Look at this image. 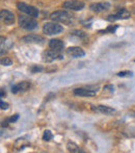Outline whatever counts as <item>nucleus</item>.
I'll use <instances>...</instances> for the list:
<instances>
[{"label":"nucleus","mask_w":135,"mask_h":153,"mask_svg":"<svg viewBox=\"0 0 135 153\" xmlns=\"http://www.w3.org/2000/svg\"><path fill=\"white\" fill-rule=\"evenodd\" d=\"M50 18L54 22L63 23L67 25H71L74 22V16L67 10H56V12L51 14Z\"/></svg>","instance_id":"1"},{"label":"nucleus","mask_w":135,"mask_h":153,"mask_svg":"<svg viewBox=\"0 0 135 153\" xmlns=\"http://www.w3.org/2000/svg\"><path fill=\"white\" fill-rule=\"evenodd\" d=\"M19 25H20L22 28L26 29V30H34L35 28H38V22L34 19V17H31L29 15L26 16H23L21 15L18 19Z\"/></svg>","instance_id":"2"},{"label":"nucleus","mask_w":135,"mask_h":153,"mask_svg":"<svg viewBox=\"0 0 135 153\" xmlns=\"http://www.w3.org/2000/svg\"><path fill=\"white\" fill-rule=\"evenodd\" d=\"M63 28L61 25L57 24L56 22H47L43 26V32L47 36H54V34H58L63 32Z\"/></svg>","instance_id":"3"},{"label":"nucleus","mask_w":135,"mask_h":153,"mask_svg":"<svg viewBox=\"0 0 135 153\" xmlns=\"http://www.w3.org/2000/svg\"><path fill=\"white\" fill-rule=\"evenodd\" d=\"M17 7H18L19 10H21V12L25 13L26 15H29L31 17H34V18H38V15H40V12H38V8L32 5L24 3V2H18L17 3Z\"/></svg>","instance_id":"4"},{"label":"nucleus","mask_w":135,"mask_h":153,"mask_svg":"<svg viewBox=\"0 0 135 153\" xmlns=\"http://www.w3.org/2000/svg\"><path fill=\"white\" fill-rule=\"evenodd\" d=\"M42 59L44 62H52L56 59H63V56L60 54V52H57V51H54L52 49L50 50H47V51H44L42 53Z\"/></svg>","instance_id":"5"},{"label":"nucleus","mask_w":135,"mask_h":153,"mask_svg":"<svg viewBox=\"0 0 135 153\" xmlns=\"http://www.w3.org/2000/svg\"><path fill=\"white\" fill-rule=\"evenodd\" d=\"M63 6L66 10H81L85 6V3L80 0H67L63 2Z\"/></svg>","instance_id":"6"},{"label":"nucleus","mask_w":135,"mask_h":153,"mask_svg":"<svg viewBox=\"0 0 135 153\" xmlns=\"http://www.w3.org/2000/svg\"><path fill=\"white\" fill-rule=\"evenodd\" d=\"M130 18V13L128 12L126 8H120L117 10L114 14L109 15L107 17L108 21H115V20H124V19H129Z\"/></svg>","instance_id":"7"},{"label":"nucleus","mask_w":135,"mask_h":153,"mask_svg":"<svg viewBox=\"0 0 135 153\" xmlns=\"http://www.w3.org/2000/svg\"><path fill=\"white\" fill-rule=\"evenodd\" d=\"M73 93L76 96L80 97H93L97 94V91L91 88H77V89H74Z\"/></svg>","instance_id":"8"},{"label":"nucleus","mask_w":135,"mask_h":153,"mask_svg":"<svg viewBox=\"0 0 135 153\" xmlns=\"http://www.w3.org/2000/svg\"><path fill=\"white\" fill-rule=\"evenodd\" d=\"M22 41L24 43H28V44H43L44 43V38L38 34H27L22 38Z\"/></svg>","instance_id":"9"},{"label":"nucleus","mask_w":135,"mask_h":153,"mask_svg":"<svg viewBox=\"0 0 135 153\" xmlns=\"http://www.w3.org/2000/svg\"><path fill=\"white\" fill-rule=\"evenodd\" d=\"M91 10L95 13H102L105 10H108L110 8V3L108 2H97V3H91L89 5Z\"/></svg>","instance_id":"10"},{"label":"nucleus","mask_w":135,"mask_h":153,"mask_svg":"<svg viewBox=\"0 0 135 153\" xmlns=\"http://www.w3.org/2000/svg\"><path fill=\"white\" fill-rule=\"evenodd\" d=\"M0 16H1V20H2V22H3L4 24H6V25L14 24L15 15L13 14L12 12H10V10H1V14H0Z\"/></svg>","instance_id":"11"},{"label":"nucleus","mask_w":135,"mask_h":153,"mask_svg":"<svg viewBox=\"0 0 135 153\" xmlns=\"http://www.w3.org/2000/svg\"><path fill=\"white\" fill-rule=\"evenodd\" d=\"M30 88V83L28 81H22V82H19L17 85H13L12 87V92L14 94H18V93H24Z\"/></svg>","instance_id":"12"},{"label":"nucleus","mask_w":135,"mask_h":153,"mask_svg":"<svg viewBox=\"0 0 135 153\" xmlns=\"http://www.w3.org/2000/svg\"><path fill=\"white\" fill-rule=\"evenodd\" d=\"M67 54L71 55L74 59H77V57H82L85 55V52L83 49H81L80 47H69V48L66 50Z\"/></svg>","instance_id":"13"},{"label":"nucleus","mask_w":135,"mask_h":153,"mask_svg":"<svg viewBox=\"0 0 135 153\" xmlns=\"http://www.w3.org/2000/svg\"><path fill=\"white\" fill-rule=\"evenodd\" d=\"M63 47H65V44H63V41L59 40V39H52V40H50V42H49V48L54 51H57V52H61Z\"/></svg>","instance_id":"14"},{"label":"nucleus","mask_w":135,"mask_h":153,"mask_svg":"<svg viewBox=\"0 0 135 153\" xmlns=\"http://www.w3.org/2000/svg\"><path fill=\"white\" fill-rule=\"evenodd\" d=\"M95 109L97 111H99V113L104 114V115H110V114L114 113V108L106 106V105H99V106H97Z\"/></svg>","instance_id":"15"},{"label":"nucleus","mask_w":135,"mask_h":153,"mask_svg":"<svg viewBox=\"0 0 135 153\" xmlns=\"http://www.w3.org/2000/svg\"><path fill=\"white\" fill-rule=\"evenodd\" d=\"M67 148H68V150L70 152H74V153H82L83 152V150L81 149L80 147H78V146L76 145V144H74V143H68V145H67Z\"/></svg>","instance_id":"16"},{"label":"nucleus","mask_w":135,"mask_h":153,"mask_svg":"<svg viewBox=\"0 0 135 153\" xmlns=\"http://www.w3.org/2000/svg\"><path fill=\"white\" fill-rule=\"evenodd\" d=\"M52 137H53V134L50 130H45L44 131V134H43V140H44V141H46V142L51 141Z\"/></svg>","instance_id":"17"},{"label":"nucleus","mask_w":135,"mask_h":153,"mask_svg":"<svg viewBox=\"0 0 135 153\" xmlns=\"http://www.w3.org/2000/svg\"><path fill=\"white\" fill-rule=\"evenodd\" d=\"M117 25H109L108 27H107L105 30H102L101 32L102 33H113V32H115V30H117Z\"/></svg>","instance_id":"18"},{"label":"nucleus","mask_w":135,"mask_h":153,"mask_svg":"<svg viewBox=\"0 0 135 153\" xmlns=\"http://www.w3.org/2000/svg\"><path fill=\"white\" fill-rule=\"evenodd\" d=\"M117 76L120 77H131L133 76V73L131 71H122V72H119L117 73Z\"/></svg>","instance_id":"19"},{"label":"nucleus","mask_w":135,"mask_h":153,"mask_svg":"<svg viewBox=\"0 0 135 153\" xmlns=\"http://www.w3.org/2000/svg\"><path fill=\"white\" fill-rule=\"evenodd\" d=\"M1 65L2 66H12L13 65V61L10 59V57H3V59H1Z\"/></svg>","instance_id":"20"},{"label":"nucleus","mask_w":135,"mask_h":153,"mask_svg":"<svg viewBox=\"0 0 135 153\" xmlns=\"http://www.w3.org/2000/svg\"><path fill=\"white\" fill-rule=\"evenodd\" d=\"M71 33L73 34V36H78V38H85L86 36V34H85V32L81 31V30H73Z\"/></svg>","instance_id":"21"},{"label":"nucleus","mask_w":135,"mask_h":153,"mask_svg":"<svg viewBox=\"0 0 135 153\" xmlns=\"http://www.w3.org/2000/svg\"><path fill=\"white\" fill-rule=\"evenodd\" d=\"M31 73H38V72H42L43 71V67L42 66H38V65H34L30 68Z\"/></svg>","instance_id":"22"},{"label":"nucleus","mask_w":135,"mask_h":153,"mask_svg":"<svg viewBox=\"0 0 135 153\" xmlns=\"http://www.w3.org/2000/svg\"><path fill=\"white\" fill-rule=\"evenodd\" d=\"M0 107H1V109H3V111H5V109L8 108V103L4 102L3 100L0 101Z\"/></svg>","instance_id":"23"},{"label":"nucleus","mask_w":135,"mask_h":153,"mask_svg":"<svg viewBox=\"0 0 135 153\" xmlns=\"http://www.w3.org/2000/svg\"><path fill=\"white\" fill-rule=\"evenodd\" d=\"M0 94H1V98H3V97L6 95V93L4 92V90H1V92H0Z\"/></svg>","instance_id":"24"}]
</instances>
